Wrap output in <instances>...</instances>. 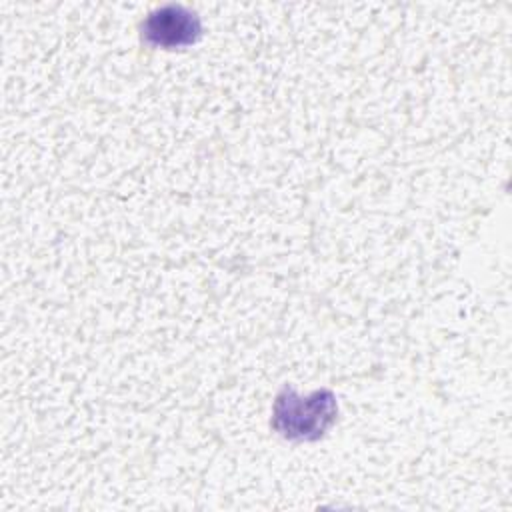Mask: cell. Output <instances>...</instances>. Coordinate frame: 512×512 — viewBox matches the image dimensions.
I'll return each mask as SVG.
<instances>
[{"label":"cell","instance_id":"6da1fadb","mask_svg":"<svg viewBox=\"0 0 512 512\" xmlns=\"http://www.w3.org/2000/svg\"><path fill=\"white\" fill-rule=\"evenodd\" d=\"M334 414V396L326 390L306 398L284 390L274 404V428L292 440H312L332 424Z\"/></svg>","mask_w":512,"mask_h":512},{"label":"cell","instance_id":"7a4b0ae2","mask_svg":"<svg viewBox=\"0 0 512 512\" xmlns=\"http://www.w3.org/2000/svg\"><path fill=\"white\" fill-rule=\"evenodd\" d=\"M198 20L182 12L180 8H166L150 14L144 22L142 32L146 40L158 46H182L196 40L198 34Z\"/></svg>","mask_w":512,"mask_h":512}]
</instances>
